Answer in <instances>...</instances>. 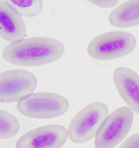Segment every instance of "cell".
I'll return each instance as SVG.
<instances>
[{"label": "cell", "mask_w": 139, "mask_h": 148, "mask_svg": "<svg viewBox=\"0 0 139 148\" xmlns=\"http://www.w3.org/2000/svg\"><path fill=\"white\" fill-rule=\"evenodd\" d=\"M70 108L64 96L51 92L32 93L18 102L17 108L23 115L33 119H51L61 116Z\"/></svg>", "instance_id": "obj_3"}, {"label": "cell", "mask_w": 139, "mask_h": 148, "mask_svg": "<svg viewBox=\"0 0 139 148\" xmlns=\"http://www.w3.org/2000/svg\"><path fill=\"white\" fill-rule=\"evenodd\" d=\"M108 114L107 106L101 102H94L84 107L70 124L68 130L70 139L76 144L92 139Z\"/></svg>", "instance_id": "obj_4"}, {"label": "cell", "mask_w": 139, "mask_h": 148, "mask_svg": "<svg viewBox=\"0 0 139 148\" xmlns=\"http://www.w3.org/2000/svg\"><path fill=\"white\" fill-rule=\"evenodd\" d=\"M89 1L95 5L104 8L114 6L118 2L117 1Z\"/></svg>", "instance_id": "obj_14"}, {"label": "cell", "mask_w": 139, "mask_h": 148, "mask_svg": "<svg viewBox=\"0 0 139 148\" xmlns=\"http://www.w3.org/2000/svg\"><path fill=\"white\" fill-rule=\"evenodd\" d=\"M113 79L121 97L139 115V75L129 68L121 66L115 70Z\"/></svg>", "instance_id": "obj_8"}, {"label": "cell", "mask_w": 139, "mask_h": 148, "mask_svg": "<svg viewBox=\"0 0 139 148\" xmlns=\"http://www.w3.org/2000/svg\"><path fill=\"white\" fill-rule=\"evenodd\" d=\"M25 24L21 16L6 0L0 1V36L6 41L15 42L26 36Z\"/></svg>", "instance_id": "obj_9"}, {"label": "cell", "mask_w": 139, "mask_h": 148, "mask_svg": "<svg viewBox=\"0 0 139 148\" xmlns=\"http://www.w3.org/2000/svg\"><path fill=\"white\" fill-rule=\"evenodd\" d=\"M113 26L128 28L139 25V0L128 1L114 9L108 17Z\"/></svg>", "instance_id": "obj_10"}, {"label": "cell", "mask_w": 139, "mask_h": 148, "mask_svg": "<svg viewBox=\"0 0 139 148\" xmlns=\"http://www.w3.org/2000/svg\"><path fill=\"white\" fill-rule=\"evenodd\" d=\"M134 36L122 31L104 33L92 40L87 48L89 56L95 60L107 61L129 55L136 46Z\"/></svg>", "instance_id": "obj_2"}, {"label": "cell", "mask_w": 139, "mask_h": 148, "mask_svg": "<svg viewBox=\"0 0 139 148\" xmlns=\"http://www.w3.org/2000/svg\"><path fill=\"white\" fill-rule=\"evenodd\" d=\"M68 131L61 125H46L29 131L21 137L16 148H61L66 143Z\"/></svg>", "instance_id": "obj_7"}, {"label": "cell", "mask_w": 139, "mask_h": 148, "mask_svg": "<svg viewBox=\"0 0 139 148\" xmlns=\"http://www.w3.org/2000/svg\"><path fill=\"white\" fill-rule=\"evenodd\" d=\"M38 81L34 74L21 69L9 70L0 75V99L1 103L19 102L32 94Z\"/></svg>", "instance_id": "obj_6"}, {"label": "cell", "mask_w": 139, "mask_h": 148, "mask_svg": "<svg viewBox=\"0 0 139 148\" xmlns=\"http://www.w3.org/2000/svg\"><path fill=\"white\" fill-rule=\"evenodd\" d=\"M120 148H139V132L128 138L121 145Z\"/></svg>", "instance_id": "obj_13"}, {"label": "cell", "mask_w": 139, "mask_h": 148, "mask_svg": "<svg viewBox=\"0 0 139 148\" xmlns=\"http://www.w3.org/2000/svg\"><path fill=\"white\" fill-rule=\"evenodd\" d=\"M134 113L128 107L118 108L105 118L96 133L95 148H114L127 135L132 126Z\"/></svg>", "instance_id": "obj_5"}, {"label": "cell", "mask_w": 139, "mask_h": 148, "mask_svg": "<svg viewBox=\"0 0 139 148\" xmlns=\"http://www.w3.org/2000/svg\"><path fill=\"white\" fill-rule=\"evenodd\" d=\"M0 138L6 140L13 137L20 129L19 122L12 114L4 110L0 111Z\"/></svg>", "instance_id": "obj_12"}, {"label": "cell", "mask_w": 139, "mask_h": 148, "mask_svg": "<svg viewBox=\"0 0 139 148\" xmlns=\"http://www.w3.org/2000/svg\"><path fill=\"white\" fill-rule=\"evenodd\" d=\"M10 5L25 17H34L43 10V1L41 0H6Z\"/></svg>", "instance_id": "obj_11"}, {"label": "cell", "mask_w": 139, "mask_h": 148, "mask_svg": "<svg viewBox=\"0 0 139 148\" xmlns=\"http://www.w3.org/2000/svg\"><path fill=\"white\" fill-rule=\"evenodd\" d=\"M65 51V46L59 40L37 36L9 44L3 50L2 56L5 61L12 64L38 66L55 62Z\"/></svg>", "instance_id": "obj_1"}]
</instances>
